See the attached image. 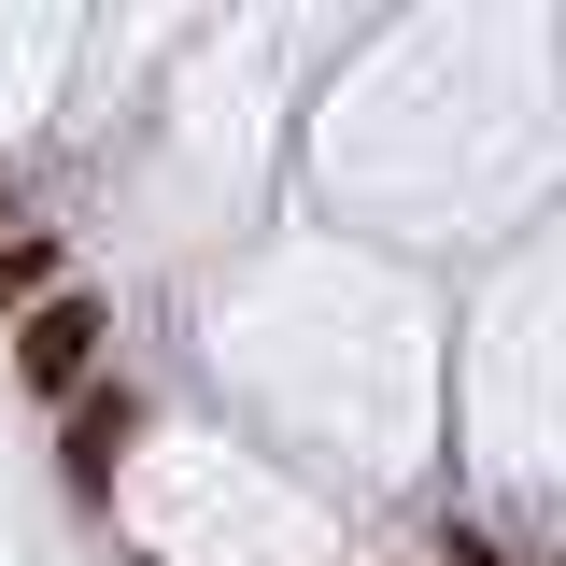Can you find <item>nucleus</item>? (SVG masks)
<instances>
[{"label": "nucleus", "instance_id": "nucleus-1", "mask_svg": "<svg viewBox=\"0 0 566 566\" xmlns=\"http://www.w3.org/2000/svg\"><path fill=\"white\" fill-rule=\"evenodd\" d=\"M99 340H114V312H99L85 283H57L43 312H14V382H29V397H85V382H99Z\"/></svg>", "mask_w": 566, "mask_h": 566}, {"label": "nucleus", "instance_id": "nucleus-2", "mask_svg": "<svg viewBox=\"0 0 566 566\" xmlns=\"http://www.w3.org/2000/svg\"><path fill=\"white\" fill-rule=\"evenodd\" d=\"M128 439H142V397H128V382H85V397H71V424H57V468H71L85 495H99Z\"/></svg>", "mask_w": 566, "mask_h": 566}, {"label": "nucleus", "instance_id": "nucleus-3", "mask_svg": "<svg viewBox=\"0 0 566 566\" xmlns=\"http://www.w3.org/2000/svg\"><path fill=\"white\" fill-rule=\"evenodd\" d=\"M43 297H57V241L14 227V241H0V312H43Z\"/></svg>", "mask_w": 566, "mask_h": 566}, {"label": "nucleus", "instance_id": "nucleus-4", "mask_svg": "<svg viewBox=\"0 0 566 566\" xmlns=\"http://www.w3.org/2000/svg\"><path fill=\"white\" fill-rule=\"evenodd\" d=\"M439 566H510V553H495V538H468V524H453V538H439Z\"/></svg>", "mask_w": 566, "mask_h": 566}]
</instances>
